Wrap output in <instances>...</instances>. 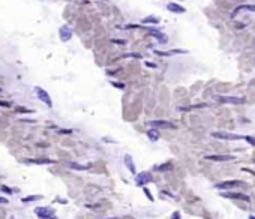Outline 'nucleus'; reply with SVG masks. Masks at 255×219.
<instances>
[{"mask_svg": "<svg viewBox=\"0 0 255 219\" xmlns=\"http://www.w3.org/2000/svg\"><path fill=\"white\" fill-rule=\"evenodd\" d=\"M35 215L39 219H59L51 207H35Z\"/></svg>", "mask_w": 255, "mask_h": 219, "instance_id": "f257e3e1", "label": "nucleus"}, {"mask_svg": "<svg viewBox=\"0 0 255 219\" xmlns=\"http://www.w3.org/2000/svg\"><path fill=\"white\" fill-rule=\"evenodd\" d=\"M152 180H153V176H152V173H149V171H141V173L135 174V185H137V186L144 188L147 183L152 182Z\"/></svg>", "mask_w": 255, "mask_h": 219, "instance_id": "f03ea898", "label": "nucleus"}, {"mask_svg": "<svg viewBox=\"0 0 255 219\" xmlns=\"http://www.w3.org/2000/svg\"><path fill=\"white\" fill-rule=\"evenodd\" d=\"M35 93H36L38 99H39V101H42L47 107H50V108L53 107V101H51L50 95L47 93V90H44L42 87H35Z\"/></svg>", "mask_w": 255, "mask_h": 219, "instance_id": "7ed1b4c3", "label": "nucleus"}, {"mask_svg": "<svg viewBox=\"0 0 255 219\" xmlns=\"http://www.w3.org/2000/svg\"><path fill=\"white\" fill-rule=\"evenodd\" d=\"M243 186L245 183L240 182V180H229V182H221L215 185L216 189H234V188H243Z\"/></svg>", "mask_w": 255, "mask_h": 219, "instance_id": "20e7f679", "label": "nucleus"}, {"mask_svg": "<svg viewBox=\"0 0 255 219\" xmlns=\"http://www.w3.org/2000/svg\"><path fill=\"white\" fill-rule=\"evenodd\" d=\"M152 128H155V129H176V125H173L171 122L168 120H152L149 123Z\"/></svg>", "mask_w": 255, "mask_h": 219, "instance_id": "39448f33", "label": "nucleus"}, {"mask_svg": "<svg viewBox=\"0 0 255 219\" xmlns=\"http://www.w3.org/2000/svg\"><path fill=\"white\" fill-rule=\"evenodd\" d=\"M23 164H35V165H53L56 164L54 159L48 158H33V159H21Z\"/></svg>", "mask_w": 255, "mask_h": 219, "instance_id": "423d86ee", "label": "nucleus"}, {"mask_svg": "<svg viewBox=\"0 0 255 219\" xmlns=\"http://www.w3.org/2000/svg\"><path fill=\"white\" fill-rule=\"evenodd\" d=\"M212 137L213 138H218V140H227V141H233V140H240L242 137L237 135V134H229V132H212Z\"/></svg>", "mask_w": 255, "mask_h": 219, "instance_id": "0eeeda50", "label": "nucleus"}, {"mask_svg": "<svg viewBox=\"0 0 255 219\" xmlns=\"http://www.w3.org/2000/svg\"><path fill=\"white\" fill-rule=\"evenodd\" d=\"M216 101L224 102V104H245L243 98H236V96H216Z\"/></svg>", "mask_w": 255, "mask_h": 219, "instance_id": "6e6552de", "label": "nucleus"}, {"mask_svg": "<svg viewBox=\"0 0 255 219\" xmlns=\"http://www.w3.org/2000/svg\"><path fill=\"white\" fill-rule=\"evenodd\" d=\"M123 164H125V167L127 168V171H129L131 174H137V167H135V162H134L131 155H125V156H123Z\"/></svg>", "mask_w": 255, "mask_h": 219, "instance_id": "1a4fd4ad", "label": "nucleus"}, {"mask_svg": "<svg viewBox=\"0 0 255 219\" xmlns=\"http://www.w3.org/2000/svg\"><path fill=\"white\" fill-rule=\"evenodd\" d=\"M222 197H225V198H231V200H242V201H246V203H249L251 201V197L249 195H245V194H239V192H228V194H221Z\"/></svg>", "mask_w": 255, "mask_h": 219, "instance_id": "9d476101", "label": "nucleus"}, {"mask_svg": "<svg viewBox=\"0 0 255 219\" xmlns=\"http://www.w3.org/2000/svg\"><path fill=\"white\" fill-rule=\"evenodd\" d=\"M207 161H215V162H225V161H233L234 156L231 155H209V156H204Z\"/></svg>", "mask_w": 255, "mask_h": 219, "instance_id": "9b49d317", "label": "nucleus"}, {"mask_svg": "<svg viewBox=\"0 0 255 219\" xmlns=\"http://www.w3.org/2000/svg\"><path fill=\"white\" fill-rule=\"evenodd\" d=\"M60 38H62V41H65V42L72 38V30L68 27V26H63V27L60 29Z\"/></svg>", "mask_w": 255, "mask_h": 219, "instance_id": "f8f14e48", "label": "nucleus"}, {"mask_svg": "<svg viewBox=\"0 0 255 219\" xmlns=\"http://www.w3.org/2000/svg\"><path fill=\"white\" fill-rule=\"evenodd\" d=\"M146 135L149 137V140H150V141H158V140L161 138L159 131H158V129H155V128H150V129L146 132Z\"/></svg>", "mask_w": 255, "mask_h": 219, "instance_id": "ddd939ff", "label": "nucleus"}, {"mask_svg": "<svg viewBox=\"0 0 255 219\" xmlns=\"http://www.w3.org/2000/svg\"><path fill=\"white\" fill-rule=\"evenodd\" d=\"M155 170L159 171V173H164V171H170L173 170V164L171 162H165V164H161V165H156Z\"/></svg>", "mask_w": 255, "mask_h": 219, "instance_id": "4468645a", "label": "nucleus"}, {"mask_svg": "<svg viewBox=\"0 0 255 219\" xmlns=\"http://www.w3.org/2000/svg\"><path fill=\"white\" fill-rule=\"evenodd\" d=\"M39 200H42V195H29V197L21 198V203H23V204H29V203L39 201Z\"/></svg>", "mask_w": 255, "mask_h": 219, "instance_id": "2eb2a0df", "label": "nucleus"}, {"mask_svg": "<svg viewBox=\"0 0 255 219\" xmlns=\"http://www.w3.org/2000/svg\"><path fill=\"white\" fill-rule=\"evenodd\" d=\"M168 11H171V12H176V14H183L185 12V8H182V6H178L177 3H170L168 6Z\"/></svg>", "mask_w": 255, "mask_h": 219, "instance_id": "dca6fc26", "label": "nucleus"}, {"mask_svg": "<svg viewBox=\"0 0 255 219\" xmlns=\"http://www.w3.org/2000/svg\"><path fill=\"white\" fill-rule=\"evenodd\" d=\"M150 33L153 35V36H155L156 38V39L161 42V44H165V42H167V36H165L164 33H161V32H156V30H150Z\"/></svg>", "mask_w": 255, "mask_h": 219, "instance_id": "f3484780", "label": "nucleus"}, {"mask_svg": "<svg viewBox=\"0 0 255 219\" xmlns=\"http://www.w3.org/2000/svg\"><path fill=\"white\" fill-rule=\"evenodd\" d=\"M69 168L71 170H76V171H84V170H89L87 165H81V164H76V162H71L69 164Z\"/></svg>", "mask_w": 255, "mask_h": 219, "instance_id": "a211bd4d", "label": "nucleus"}, {"mask_svg": "<svg viewBox=\"0 0 255 219\" xmlns=\"http://www.w3.org/2000/svg\"><path fill=\"white\" fill-rule=\"evenodd\" d=\"M0 191L5 192V194H8V195H12V194H15L17 189H12V188H9V186H6V185H0Z\"/></svg>", "mask_w": 255, "mask_h": 219, "instance_id": "6ab92c4d", "label": "nucleus"}, {"mask_svg": "<svg viewBox=\"0 0 255 219\" xmlns=\"http://www.w3.org/2000/svg\"><path fill=\"white\" fill-rule=\"evenodd\" d=\"M242 9H245V11H254V12H255V6H251V5H248V6H246V5H245V6H240V8H237V9L234 11V14H233V15H236L237 12H239V11H242Z\"/></svg>", "mask_w": 255, "mask_h": 219, "instance_id": "aec40b11", "label": "nucleus"}, {"mask_svg": "<svg viewBox=\"0 0 255 219\" xmlns=\"http://www.w3.org/2000/svg\"><path fill=\"white\" fill-rule=\"evenodd\" d=\"M143 192H144V195H146V197L149 198V201H152V203H153V201H155V198H153V195L150 194V191H149V189H147L146 186L143 188Z\"/></svg>", "mask_w": 255, "mask_h": 219, "instance_id": "412c9836", "label": "nucleus"}, {"mask_svg": "<svg viewBox=\"0 0 255 219\" xmlns=\"http://www.w3.org/2000/svg\"><path fill=\"white\" fill-rule=\"evenodd\" d=\"M74 131L72 129H59L57 131V134H60V135H69V134H72Z\"/></svg>", "mask_w": 255, "mask_h": 219, "instance_id": "4be33fe9", "label": "nucleus"}, {"mask_svg": "<svg viewBox=\"0 0 255 219\" xmlns=\"http://www.w3.org/2000/svg\"><path fill=\"white\" fill-rule=\"evenodd\" d=\"M143 23H153V24H158L159 23V20L158 18H153V17H150V18H144V21Z\"/></svg>", "mask_w": 255, "mask_h": 219, "instance_id": "5701e85b", "label": "nucleus"}, {"mask_svg": "<svg viewBox=\"0 0 255 219\" xmlns=\"http://www.w3.org/2000/svg\"><path fill=\"white\" fill-rule=\"evenodd\" d=\"M245 140L248 141L251 146H255V138H254V137H245Z\"/></svg>", "mask_w": 255, "mask_h": 219, "instance_id": "b1692460", "label": "nucleus"}, {"mask_svg": "<svg viewBox=\"0 0 255 219\" xmlns=\"http://www.w3.org/2000/svg\"><path fill=\"white\" fill-rule=\"evenodd\" d=\"M111 84H113L114 87H117V89H122V90L125 89V84H123V83H111Z\"/></svg>", "mask_w": 255, "mask_h": 219, "instance_id": "393cba45", "label": "nucleus"}, {"mask_svg": "<svg viewBox=\"0 0 255 219\" xmlns=\"http://www.w3.org/2000/svg\"><path fill=\"white\" fill-rule=\"evenodd\" d=\"M17 111H20V113H33L32 110H29V108H23V107L17 108Z\"/></svg>", "mask_w": 255, "mask_h": 219, "instance_id": "a878e982", "label": "nucleus"}, {"mask_svg": "<svg viewBox=\"0 0 255 219\" xmlns=\"http://www.w3.org/2000/svg\"><path fill=\"white\" fill-rule=\"evenodd\" d=\"M171 219H180V212H174L171 215Z\"/></svg>", "mask_w": 255, "mask_h": 219, "instance_id": "bb28decb", "label": "nucleus"}, {"mask_svg": "<svg viewBox=\"0 0 255 219\" xmlns=\"http://www.w3.org/2000/svg\"><path fill=\"white\" fill-rule=\"evenodd\" d=\"M56 201H59V203H62V204H68V200H66V198H56Z\"/></svg>", "mask_w": 255, "mask_h": 219, "instance_id": "cd10ccee", "label": "nucleus"}, {"mask_svg": "<svg viewBox=\"0 0 255 219\" xmlns=\"http://www.w3.org/2000/svg\"><path fill=\"white\" fill-rule=\"evenodd\" d=\"M9 201H8V198H5V197H0V204H8Z\"/></svg>", "mask_w": 255, "mask_h": 219, "instance_id": "c85d7f7f", "label": "nucleus"}, {"mask_svg": "<svg viewBox=\"0 0 255 219\" xmlns=\"http://www.w3.org/2000/svg\"><path fill=\"white\" fill-rule=\"evenodd\" d=\"M102 141H105V143H114V140H111L108 137H104V138H102Z\"/></svg>", "mask_w": 255, "mask_h": 219, "instance_id": "c756f323", "label": "nucleus"}, {"mask_svg": "<svg viewBox=\"0 0 255 219\" xmlns=\"http://www.w3.org/2000/svg\"><path fill=\"white\" fill-rule=\"evenodd\" d=\"M0 107H11V104H9V102H2V101H0Z\"/></svg>", "mask_w": 255, "mask_h": 219, "instance_id": "7c9ffc66", "label": "nucleus"}, {"mask_svg": "<svg viewBox=\"0 0 255 219\" xmlns=\"http://www.w3.org/2000/svg\"><path fill=\"white\" fill-rule=\"evenodd\" d=\"M102 219H120V218H117V216H111V218H102Z\"/></svg>", "mask_w": 255, "mask_h": 219, "instance_id": "2f4dec72", "label": "nucleus"}, {"mask_svg": "<svg viewBox=\"0 0 255 219\" xmlns=\"http://www.w3.org/2000/svg\"><path fill=\"white\" fill-rule=\"evenodd\" d=\"M249 219H255V216H251V218H249Z\"/></svg>", "mask_w": 255, "mask_h": 219, "instance_id": "473e14b6", "label": "nucleus"}, {"mask_svg": "<svg viewBox=\"0 0 255 219\" xmlns=\"http://www.w3.org/2000/svg\"><path fill=\"white\" fill-rule=\"evenodd\" d=\"M0 92H2V90H0Z\"/></svg>", "mask_w": 255, "mask_h": 219, "instance_id": "72a5a7b5", "label": "nucleus"}]
</instances>
